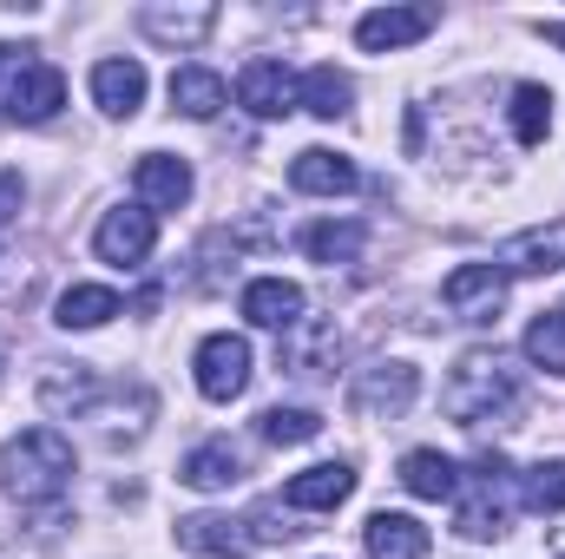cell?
Returning <instances> with one entry per match:
<instances>
[{"instance_id": "7", "label": "cell", "mask_w": 565, "mask_h": 559, "mask_svg": "<svg viewBox=\"0 0 565 559\" xmlns=\"http://www.w3.org/2000/svg\"><path fill=\"white\" fill-rule=\"evenodd\" d=\"M151 244H158V218H151L145 204H119V211H106L99 231H93V251H99L106 264H119V271L145 264Z\"/></svg>"}, {"instance_id": "16", "label": "cell", "mask_w": 565, "mask_h": 559, "mask_svg": "<svg viewBox=\"0 0 565 559\" xmlns=\"http://www.w3.org/2000/svg\"><path fill=\"white\" fill-rule=\"evenodd\" d=\"M362 540H369V559H427V527L415 514H369V527H362Z\"/></svg>"}, {"instance_id": "28", "label": "cell", "mask_w": 565, "mask_h": 559, "mask_svg": "<svg viewBox=\"0 0 565 559\" xmlns=\"http://www.w3.org/2000/svg\"><path fill=\"white\" fill-rule=\"evenodd\" d=\"M526 356L546 369V376H565V309H540L533 329H526Z\"/></svg>"}, {"instance_id": "9", "label": "cell", "mask_w": 565, "mask_h": 559, "mask_svg": "<svg viewBox=\"0 0 565 559\" xmlns=\"http://www.w3.org/2000/svg\"><path fill=\"white\" fill-rule=\"evenodd\" d=\"M434 7H375V13H362L355 20V46L362 53H395V46H415L434 33Z\"/></svg>"}, {"instance_id": "6", "label": "cell", "mask_w": 565, "mask_h": 559, "mask_svg": "<svg viewBox=\"0 0 565 559\" xmlns=\"http://www.w3.org/2000/svg\"><path fill=\"white\" fill-rule=\"evenodd\" d=\"M422 395V369L408 362H375L362 382H355V415L362 421H402Z\"/></svg>"}, {"instance_id": "13", "label": "cell", "mask_w": 565, "mask_h": 559, "mask_svg": "<svg viewBox=\"0 0 565 559\" xmlns=\"http://www.w3.org/2000/svg\"><path fill=\"white\" fill-rule=\"evenodd\" d=\"M93 99L106 119H132L145 106V66L139 60H99L93 66Z\"/></svg>"}, {"instance_id": "4", "label": "cell", "mask_w": 565, "mask_h": 559, "mask_svg": "<svg viewBox=\"0 0 565 559\" xmlns=\"http://www.w3.org/2000/svg\"><path fill=\"white\" fill-rule=\"evenodd\" d=\"M191 369H198V395H204V402H237V395L250 389V342L231 336V329H217V336L198 342Z\"/></svg>"}, {"instance_id": "20", "label": "cell", "mask_w": 565, "mask_h": 559, "mask_svg": "<svg viewBox=\"0 0 565 559\" xmlns=\"http://www.w3.org/2000/svg\"><path fill=\"white\" fill-rule=\"evenodd\" d=\"M171 106H178L184 119H217V113H224V80H217L211 66H178V73H171Z\"/></svg>"}, {"instance_id": "22", "label": "cell", "mask_w": 565, "mask_h": 559, "mask_svg": "<svg viewBox=\"0 0 565 559\" xmlns=\"http://www.w3.org/2000/svg\"><path fill=\"white\" fill-rule=\"evenodd\" d=\"M362 244H369V231H362L355 218H322V224L302 231V251H309L316 264H355Z\"/></svg>"}, {"instance_id": "26", "label": "cell", "mask_w": 565, "mask_h": 559, "mask_svg": "<svg viewBox=\"0 0 565 559\" xmlns=\"http://www.w3.org/2000/svg\"><path fill=\"white\" fill-rule=\"evenodd\" d=\"M520 500H526V514H559L565 507V461H533L520 474Z\"/></svg>"}, {"instance_id": "17", "label": "cell", "mask_w": 565, "mask_h": 559, "mask_svg": "<svg viewBox=\"0 0 565 559\" xmlns=\"http://www.w3.org/2000/svg\"><path fill=\"white\" fill-rule=\"evenodd\" d=\"M244 316H250L257 329H296V323H302V289L282 283V277L244 283Z\"/></svg>"}, {"instance_id": "21", "label": "cell", "mask_w": 565, "mask_h": 559, "mask_svg": "<svg viewBox=\"0 0 565 559\" xmlns=\"http://www.w3.org/2000/svg\"><path fill=\"white\" fill-rule=\"evenodd\" d=\"M296 106H309L316 119H342V113L355 106V86H349V73H335V66H309V73L296 80Z\"/></svg>"}, {"instance_id": "24", "label": "cell", "mask_w": 565, "mask_h": 559, "mask_svg": "<svg viewBox=\"0 0 565 559\" xmlns=\"http://www.w3.org/2000/svg\"><path fill=\"white\" fill-rule=\"evenodd\" d=\"M139 27L151 40H164V46H198L211 27H217V7H184V13H171V7H145Z\"/></svg>"}, {"instance_id": "12", "label": "cell", "mask_w": 565, "mask_h": 559, "mask_svg": "<svg viewBox=\"0 0 565 559\" xmlns=\"http://www.w3.org/2000/svg\"><path fill=\"white\" fill-rule=\"evenodd\" d=\"M237 99H244L257 119H282V113H296V80H289L282 60H250V66L237 73Z\"/></svg>"}, {"instance_id": "8", "label": "cell", "mask_w": 565, "mask_h": 559, "mask_svg": "<svg viewBox=\"0 0 565 559\" xmlns=\"http://www.w3.org/2000/svg\"><path fill=\"white\" fill-rule=\"evenodd\" d=\"M440 303L460 316V323H493L507 309V271L500 264H460L454 277L440 283Z\"/></svg>"}, {"instance_id": "27", "label": "cell", "mask_w": 565, "mask_h": 559, "mask_svg": "<svg viewBox=\"0 0 565 559\" xmlns=\"http://www.w3.org/2000/svg\"><path fill=\"white\" fill-rule=\"evenodd\" d=\"M257 434H264L270 447H302V441L322 434V415H316V409H264V415H257Z\"/></svg>"}, {"instance_id": "31", "label": "cell", "mask_w": 565, "mask_h": 559, "mask_svg": "<svg viewBox=\"0 0 565 559\" xmlns=\"http://www.w3.org/2000/svg\"><path fill=\"white\" fill-rule=\"evenodd\" d=\"M20 218V178H0V231Z\"/></svg>"}, {"instance_id": "29", "label": "cell", "mask_w": 565, "mask_h": 559, "mask_svg": "<svg viewBox=\"0 0 565 559\" xmlns=\"http://www.w3.org/2000/svg\"><path fill=\"white\" fill-rule=\"evenodd\" d=\"M553 126V93L546 86H513V133L520 145H540Z\"/></svg>"}, {"instance_id": "25", "label": "cell", "mask_w": 565, "mask_h": 559, "mask_svg": "<svg viewBox=\"0 0 565 559\" xmlns=\"http://www.w3.org/2000/svg\"><path fill=\"white\" fill-rule=\"evenodd\" d=\"M500 271H507V277H553V271H565L559 238H540V231L513 238V244L500 251Z\"/></svg>"}, {"instance_id": "1", "label": "cell", "mask_w": 565, "mask_h": 559, "mask_svg": "<svg viewBox=\"0 0 565 559\" xmlns=\"http://www.w3.org/2000/svg\"><path fill=\"white\" fill-rule=\"evenodd\" d=\"M73 481V441L53 434V428H26L0 447V487L20 500V507H53Z\"/></svg>"}, {"instance_id": "15", "label": "cell", "mask_w": 565, "mask_h": 559, "mask_svg": "<svg viewBox=\"0 0 565 559\" xmlns=\"http://www.w3.org/2000/svg\"><path fill=\"white\" fill-rule=\"evenodd\" d=\"M178 481H184V487H198V494H224V487H237V481H244V454H237L231 441H204V447H191V454H184Z\"/></svg>"}, {"instance_id": "2", "label": "cell", "mask_w": 565, "mask_h": 559, "mask_svg": "<svg viewBox=\"0 0 565 559\" xmlns=\"http://www.w3.org/2000/svg\"><path fill=\"white\" fill-rule=\"evenodd\" d=\"M520 409V376L500 349H467L454 382H447V415L480 428V421H500Z\"/></svg>"}, {"instance_id": "10", "label": "cell", "mask_w": 565, "mask_h": 559, "mask_svg": "<svg viewBox=\"0 0 565 559\" xmlns=\"http://www.w3.org/2000/svg\"><path fill=\"white\" fill-rule=\"evenodd\" d=\"M349 494H355V467H349V461L302 467V474H289V487H282V500H289L296 514H335Z\"/></svg>"}, {"instance_id": "32", "label": "cell", "mask_w": 565, "mask_h": 559, "mask_svg": "<svg viewBox=\"0 0 565 559\" xmlns=\"http://www.w3.org/2000/svg\"><path fill=\"white\" fill-rule=\"evenodd\" d=\"M559 559H565V547H559Z\"/></svg>"}, {"instance_id": "5", "label": "cell", "mask_w": 565, "mask_h": 559, "mask_svg": "<svg viewBox=\"0 0 565 559\" xmlns=\"http://www.w3.org/2000/svg\"><path fill=\"white\" fill-rule=\"evenodd\" d=\"M507 461L500 454H480L473 461V494L460 500V514H454V534L460 540H500L507 534Z\"/></svg>"}, {"instance_id": "30", "label": "cell", "mask_w": 565, "mask_h": 559, "mask_svg": "<svg viewBox=\"0 0 565 559\" xmlns=\"http://www.w3.org/2000/svg\"><path fill=\"white\" fill-rule=\"evenodd\" d=\"M322 349H335V329H329V323L289 342V369H296V376H322V369H316V356H322Z\"/></svg>"}, {"instance_id": "18", "label": "cell", "mask_w": 565, "mask_h": 559, "mask_svg": "<svg viewBox=\"0 0 565 559\" xmlns=\"http://www.w3.org/2000/svg\"><path fill=\"white\" fill-rule=\"evenodd\" d=\"M402 487L415 500H454L460 494V467L440 447H415V454H402Z\"/></svg>"}, {"instance_id": "19", "label": "cell", "mask_w": 565, "mask_h": 559, "mask_svg": "<svg viewBox=\"0 0 565 559\" xmlns=\"http://www.w3.org/2000/svg\"><path fill=\"white\" fill-rule=\"evenodd\" d=\"M178 547L204 559H237L244 553V520H224V514H191L178 520Z\"/></svg>"}, {"instance_id": "11", "label": "cell", "mask_w": 565, "mask_h": 559, "mask_svg": "<svg viewBox=\"0 0 565 559\" xmlns=\"http://www.w3.org/2000/svg\"><path fill=\"white\" fill-rule=\"evenodd\" d=\"M132 184H139L145 211L158 218V211H184L191 204V165L184 158H171V151H145L139 171H132Z\"/></svg>"}, {"instance_id": "14", "label": "cell", "mask_w": 565, "mask_h": 559, "mask_svg": "<svg viewBox=\"0 0 565 559\" xmlns=\"http://www.w3.org/2000/svg\"><path fill=\"white\" fill-rule=\"evenodd\" d=\"M289 184H296V191H309V198H342V191H355V165H349L342 151L309 145V151H296Z\"/></svg>"}, {"instance_id": "3", "label": "cell", "mask_w": 565, "mask_h": 559, "mask_svg": "<svg viewBox=\"0 0 565 559\" xmlns=\"http://www.w3.org/2000/svg\"><path fill=\"white\" fill-rule=\"evenodd\" d=\"M0 66H7V80H0V106H7V119H20V126H46L60 106H66V80H60V66H46V60H13V46H0Z\"/></svg>"}, {"instance_id": "23", "label": "cell", "mask_w": 565, "mask_h": 559, "mask_svg": "<svg viewBox=\"0 0 565 559\" xmlns=\"http://www.w3.org/2000/svg\"><path fill=\"white\" fill-rule=\"evenodd\" d=\"M113 316H119V289H106V283H73V289L60 296V309H53L60 329H99V323H113Z\"/></svg>"}]
</instances>
